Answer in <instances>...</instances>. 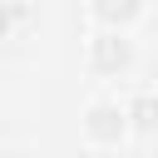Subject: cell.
I'll list each match as a JSON object with an SVG mask.
<instances>
[{"mask_svg":"<svg viewBox=\"0 0 158 158\" xmlns=\"http://www.w3.org/2000/svg\"><path fill=\"white\" fill-rule=\"evenodd\" d=\"M133 114H138V123H153V99H138Z\"/></svg>","mask_w":158,"mask_h":158,"instance_id":"cell-4","label":"cell"},{"mask_svg":"<svg viewBox=\"0 0 158 158\" xmlns=\"http://www.w3.org/2000/svg\"><path fill=\"white\" fill-rule=\"evenodd\" d=\"M94 64L99 69H128L133 64V44L118 40V35H104V40H94Z\"/></svg>","mask_w":158,"mask_h":158,"instance_id":"cell-2","label":"cell"},{"mask_svg":"<svg viewBox=\"0 0 158 158\" xmlns=\"http://www.w3.org/2000/svg\"><path fill=\"white\" fill-rule=\"evenodd\" d=\"M138 10H143V0H94V15H99L104 25H114V30L128 25Z\"/></svg>","mask_w":158,"mask_h":158,"instance_id":"cell-3","label":"cell"},{"mask_svg":"<svg viewBox=\"0 0 158 158\" xmlns=\"http://www.w3.org/2000/svg\"><path fill=\"white\" fill-rule=\"evenodd\" d=\"M84 128H89V138H94V143H118V138H123V128H128V114H123L118 104H94V109H89V118H84Z\"/></svg>","mask_w":158,"mask_h":158,"instance_id":"cell-1","label":"cell"}]
</instances>
